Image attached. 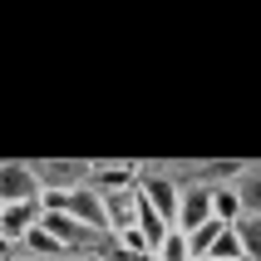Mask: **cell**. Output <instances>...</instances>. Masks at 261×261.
<instances>
[{
    "mask_svg": "<svg viewBox=\"0 0 261 261\" xmlns=\"http://www.w3.org/2000/svg\"><path fill=\"white\" fill-rule=\"evenodd\" d=\"M138 182H143L138 163H89V177H84V188L99 192V197H109V192H138Z\"/></svg>",
    "mask_w": 261,
    "mask_h": 261,
    "instance_id": "6da1fadb",
    "label": "cell"
},
{
    "mask_svg": "<svg viewBox=\"0 0 261 261\" xmlns=\"http://www.w3.org/2000/svg\"><path fill=\"white\" fill-rule=\"evenodd\" d=\"M138 192H143L148 202L158 207L163 217L177 227V217H182V192H188V182H177V177L168 173H143V182H138Z\"/></svg>",
    "mask_w": 261,
    "mask_h": 261,
    "instance_id": "7a4b0ae2",
    "label": "cell"
},
{
    "mask_svg": "<svg viewBox=\"0 0 261 261\" xmlns=\"http://www.w3.org/2000/svg\"><path fill=\"white\" fill-rule=\"evenodd\" d=\"M44 173L35 163H5V182H0V202H40Z\"/></svg>",
    "mask_w": 261,
    "mask_h": 261,
    "instance_id": "3957f363",
    "label": "cell"
},
{
    "mask_svg": "<svg viewBox=\"0 0 261 261\" xmlns=\"http://www.w3.org/2000/svg\"><path fill=\"white\" fill-rule=\"evenodd\" d=\"M40 217H44L40 202H0V237H5V247H20L40 227Z\"/></svg>",
    "mask_w": 261,
    "mask_h": 261,
    "instance_id": "277c9868",
    "label": "cell"
},
{
    "mask_svg": "<svg viewBox=\"0 0 261 261\" xmlns=\"http://www.w3.org/2000/svg\"><path fill=\"white\" fill-rule=\"evenodd\" d=\"M207 222H212V188H207V182H188L177 227H182V232H197V227H207Z\"/></svg>",
    "mask_w": 261,
    "mask_h": 261,
    "instance_id": "5b68a950",
    "label": "cell"
},
{
    "mask_svg": "<svg viewBox=\"0 0 261 261\" xmlns=\"http://www.w3.org/2000/svg\"><path fill=\"white\" fill-rule=\"evenodd\" d=\"M212 188V217L222 227H237V222L247 217V202H242V188H222V182H207Z\"/></svg>",
    "mask_w": 261,
    "mask_h": 261,
    "instance_id": "8992f818",
    "label": "cell"
},
{
    "mask_svg": "<svg viewBox=\"0 0 261 261\" xmlns=\"http://www.w3.org/2000/svg\"><path fill=\"white\" fill-rule=\"evenodd\" d=\"M103 212H109L114 237L128 232V227H138V192H109V197H103Z\"/></svg>",
    "mask_w": 261,
    "mask_h": 261,
    "instance_id": "52a82bcc",
    "label": "cell"
},
{
    "mask_svg": "<svg viewBox=\"0 0 261 261\" xmlns=\"http://www.w3.org/2000/svg\"><path fill=\"white\" fill-rule=\"evenodd\" d=\"M207 261H251V256H247V242H242V232H237V227H227V232L212 242Z\"/></svg>",
    "mask_w": 261,
    "mask_h": 261,
    "instance_id": "ba28073f",
    "label": "cell"
},
{
    "mask_svg": "<svg viewBox=\"0 0 261 261\" xmlns=\"http://www.w3.org/2000/svg\"><path fill=\"white\" fill-rule=\"evenodd\" d=\"M153 261H197V256H192V237L182 232V227H173V232L158 242V256H153Z\"/></svg>",
    "mask_w": 261,
    "mask_h": 261,
    "instance_id": "9c48e42d",
    "label": "cell"
},
{
    "mask_svg": "<svg viewBox=\"0 0 261 261\" xmlns=\"http://www.w3.org/2000/svg\"><path fill=\"white\" fill-rule=\"evenodd\" d=\"M114 242H118V247H128V251H138V256H148V261L158 256V247H153V237H148L143 227H128V232H118Z\"/></svg>",
    "mask_w": 261,
    "mask_h": 261,
    "instance_id": "30bf717a",
    "label": "cell"
},
{
    "mask_svg": "<svg viewBox=\"0 0 261 261\" xmlns=\"http://www.w3.org/2000/svg\"><path fill=\"white\" fill-rule=\"evenodd\" d=\"M237 188H242V202H247V217H261V168H251V173L242 177Z\"/></svg>",
    "mask_w": 261,
    "mask_h": 261,
    "instance_id": "8fae6325",
    "label": "cell"
},
{
    "mask_svg": "<svg viewBox=\"0 0 261 261\" xmlns=\"http://www.w3.org/2000/svg\"><path fill=\"white\" fill-rule=\"evenodd\" d=\"M237 232H242V242H247V256L261 261V217H242V222H237Z\"/></svg>",
    "mask_w": 261,
    "mask_h": 261,
    "instance_id": "7c38bea8",
    "label": "cell"
},
{
    "mask_svg": "<svg viewBox=\"0 0 261 261\" xmlns=\"http://www.w3.org/2000/svg\"><path fill=\"white\" fill-rule=\"evenodd\" d=\"M103 261H148V256H138V251H128V247H118L114 237L103 242Z\"/></svg>",
    "mask_w": 261,
    "mask_h": 261,
    "instance_id": "4fadbf2b",
    "label": "cell"
},
{
    "mask_svg": "<svg viewBox=\"0 0 261 261\" xmlns=\"http://www.w3.org/2000/svg\"><path fill=\"white\" fill-rule=\"evenodd\" d=\"M69 261H103V251H74Z\"/></svg>",
    "mask_w": 261,
    "mask_h": 261,
    "instance_id": "5bb4252c",
    "label": "cell"
},
{
    "mask_svg": "<svg viewBox=\"0 0 261 261\" xmlns=\"http://www.w3.org/2000/svg\"><path fill=\"white\" fill-rule=\"evenodd\" d=\"M25 261H30V256H25Z\"/></svg>",
    "mask_w": 261,
    "mask_h": 261,
    "instance_id": "9a60e30c",
    "label": "cell"
}]
</instances>
